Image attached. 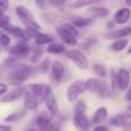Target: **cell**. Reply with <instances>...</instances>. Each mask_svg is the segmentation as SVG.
<instances>
[{
  "label": "cell",
  "mask_w": 131,
  "mask_h": 131,
  "mask_svg": "<svg viewBox=\"0 0 131 131\" xmlns=\"http://www.w3.org/2000/svg\"><path fill=\"white\" fill-rule=\"evenodd\" d=\"M59 28H62L63 31H66V32H68V34L73 35L75 37H77V36L80 35V32H79V28H77V27H75L73 25H71L70 22L62 23V25L59 26Z\"/></svg>",
  "instance_id": "25"
},
{
  "label": "cell",
  "mask_w": 131,
  "mask_h": 131,
  "mask_svg": "<svg viewBox=\"0 0 131 131\" xmlns=\"http://www.w3.org/2000/svg\"><path fill=\"white\" fill-rule=\"evenodd\" d=\"M49 4H50V5H53V7H63V5L66 4V2H64V0H59V2L51 0V2H49Z\"/></svg>",
  "instance_id": "34"
},
{
  "label": "cell",
  "mask_w": 131,
  "mask_h": 131,
  "mask_svg": "<svg viewBox=\"0 0 131 131\" xmlns=\"http://www.w3.org/2000/svg\"><path fill=\"white\" fill-rule=\"evenodd\" d=\"M0 42H2L3 46H9L10 45V36L7 35L5 32H2V36H0Z\"/></svg>",
  "instance_id": "31"
},
{
  "label": "cell",
  "mask_w": 131,
  "mask_h": 131,
  "mask_svg": "<svg viewBox=\"0 0 131 131\" xmlns=\"http://www.w3.org/2000/svg\"><path fill=\"white\" fill-rule=\"evenodd\" d=\"M126 4H127L128 7H131V0H127V2H126Z\"/></svg>",
  "instance_id": "38"
},
{
  "label": "cell",
  "mask_w": 131,
  "mask_h": 131,
  "mask_svg": "<svg viewBox=\"0 0 131 131\" xmlns=\"http://www.w3.org/2000/svg\"><path fill=\"white\" fill-rule=\"evenodd\" d=\"M85 88H86V91L93 93V94L98 95L99 98H108L113 93V90L104 81H102L99 79H93V77L85 80Z\"/></svg>",
  "instance_id": "2"
},
{
  "label": "cell",
  "mask_w": 131,
  "mask_h": 131,
  "mask_svg": "<svg viewBox=\"0 0 131 131\" xmlns=\"http://www.w3.org/2000/svg\"><path fill=\"white\" fill-rule=\"evenodd\" d=\"M46 51H48L49 54H55V55H58V54H66V53H67L68 50L66 49V45H64V44L53 42V44L48 45V49H46Z\"/></svg>",
  "instance_id": "23"
},
{
  "label": "cell",
  "mask_w": 131,
  "mask_h": 131,
  "mask_svg": "<svg viewBox=\"0 0 131 131\" xmlns=\"http://www.w3.org/2000/svg\"><path fill=\"white\" fill-rule=\"evenodd\" d=\"M68 59H71L79 68L81 70H86L89 67V60L88 57L81 51V50H68L67 53L64 54Z\"/></svg>",
  "instance_id": "6"
},
{
  "label": "cell",
  "mask_w": 131,
  "mask_h": 131,
  "mask_svg": "<svg viewBox=\"0 0 131 131\" xmlns=\"http://www.w3.org/2000/svg\"><path fill=\"white\" fill-rule=\"evenodd\" d=\"M93 131H109V127H108V126L102 125V126H96V127H94V130H93Z\"/></svg>",
  "instance_id": "35"
},
{
  "label": "cell",
  "mask_w": 131,
  "mask_h": 131,
  "mask_svg": "<svg viewBox=\"0 0 131 131\" xmlns=\"http://www.w3.org/2000/svg\"><path fill=\"white\" fill-rule=\"evenodd\" d=\"M26 131H37V130H36V128H27Z\"/></svg>",
  "instance_id": "39"
},
{
  "label": "cell",
  "mask_w": 131,
  "mask_h": 131,
  "mask_svg": "<svg viewBox=\"0 0 131 131\" xmlns=\"http://www.w3.org/2000/svg\"><path fill=\"white\" fill-rule=\"evenodd\" d=\"M23 107L28 112H36L39 108V98L31 91H26L23 96Z\"/></svg>",
  "instance_id": "11"
},
{
  "label": "cell",
  "mask_w": 131,
  "mask_h": 131,
  "mask_svg": "<svg viewBox=\"0 0 131 131\" xmlns=\"http://www.w3.org/2000/svg\"><path fill=\"white\" fill-rule=\"evenodd\" d=\"M32 68L27 64L19 63L18 66H16L14 68L10 70L9 75H8V81L12 85H17V86H22V84L28 80L32 75Z\"/></svg>",
  "instance_id": "1"
},
{
  "label": "cell",
  "mask_w": 131,
  "mask_h": 131,
  "mask_svg": "<svg viewBox=\"0 0 131 131\" xmlns=\"http://www.w3.org/2000/svg\"><path fill=\"white\" fill-rule=\"evenodd\" d=\"M130 72H131V70H130Z\"/></svg>",
  "instance_id": "43"
},
{
  "label": "cell",
  "mask_w": 131,
  "mask_h": 131,
  "mask_svg": "<svg viewBox=\"0 0 131 131\" xmlns=\"http://www.w3.org/2000/svg\"><path fill=\"white\" fill-rule=\"evenodd\" d=\"M26 91L27 90L25 89V86H17L16 89H13L12 91H9L7 95L0 98V102H2V103H10V102L19 100L22 96H25Z\"/></svg>",
  "instance_id": "9"
},
{
  "label": "cell",
  "mask_w": 131,
  "mask_h": 131,
  "mask_svg": "<svg viewBox=\"0 0 131 131\" xmlns=\"http://www.w3.org/2000/svg\"><path fill=\"white\" fill-rule=\"evenodd\" d=\"M88 109V105L84 100H79L75 105V113L73 114H85Z\"/></svg>",
  "instance_id": "29"
},
{
  "label": "cell",
  "mask_w": 131,
  "mask_h": 131,
  "mask_svg": "<svg viewBox=\"0 0 131 131\" xmlns=\"http://www.w3.org/2000/svg\"><path fill=\"white\" fill-rule=\"evenodd\" d=\"M28 89L32 94H35L40 102H46L49 99V96L53 94L51 91V88L50 85L48 84H30L28 85Z\"/></svg>",
  "instance_id": "5"
},
{
  "label": "cell",
  "mask_w": 131,
  "mask_h": 131,
  "mask_svg": "<svg viewBox=\"0 0 131 131\" xmlns=\"http://www.w3.org/2000/svg\"><path fill=\"white\" fill-rule=\"evenodd\" d=\"M16 13H17V16L21 18V21L26 25L27 28H32V30H36V31L40 32V30H41L40 25L37 23V21L35 19V17L32 16V13H31L26 7H23V5H17V7H16Z\"/></svg>",
  "instance_id": "3"
},
{
  "label": "cell",
  "mask_w": 131,
  "mask_h": 131,
  "mask_svg": "<svg viewBox=\"0 0 131 131\" xmlns=\"http://www.w3.org/2000/svg\"><path fill=\"white\" fill-rule=\"evenodd\" d=\"M12 55H14L16 58H21V57H26L30 55L32 51V48L27 44V42H18L14 46H10L8 50Z\"/></svg>",
  "instance_id": "8"
},
{
  "label": "cell",
  "mask_w": 131,
  "mask_h": 131,
  "mask_svg": "<svg viewBox=\"0 0 131 131\" xmlns=\"http://www.w3.org/2000/svg\"><path fill=\"white\" fill-rule=\"evenodd\" d=\"M86 90L85 88V81L84 80H75L72 84H70V86L67 88L66 95H67V100L68 102H75L79 99V96Z\"/></svg>",
  "instance_id": "4"
},
{
  "label": "cell",
  "mask_w": 131,
  "mask_h": 131,
  "mask_svg": "<svg viewBox=\"0 0 131 131\" xmlns=\"http://www.w3.org/2000/svg\"><path fill=\"white\" fill-rule=\"evenodd\" d=\"M26 116V109L21 111V112H14V113H10L9 116H7L4 118V122H16L21 118H23Z\"/></svg>",
  "instance_id": "27"
},
{
  "label": "cell",
  "mask_w": 131,
  "mask_h": 131,
  "mask_svg": "<svg viewBox=\"0 0 131 131\" xmlns=\"http://www.w3.org/2000/svg\"><path fill=\"white\" fill-rule=\"evenodd\" d=\"M35 42H36V45L37 46H40V45H46V44H53V41H54V37L51 36V35H49V34H45V32H39L36 36H35Z\"/></svg>",
  "instance_id": "22"
},
{
  "label": "cell",
  "mask_w": 131,
  "mask_h": 131,
  "mask_svg": "<svg viewBox=\"0 0 131 131\" xmlns=\"http://www.w3.org/2000/svg\"><path fill=\"white\" fill-rule=\"evenodd\" d=\"M34 122L40 131H54V122H51V119L45 114L37 116Z\"/></svg>",
  "instance_id": "12"
},
{
  "label": "cell",
  "mask_w": 131,
  "mask_h": 131,
  "mask_svg": "<svg viewBox=\"0 0 131 131\" xmlns=\"http://www.w3.org/2000/svg\"><path fill=\"white\" fill-rule=\"evenodd\" d=\"M131 36V26L128 27H123V28H119V30H112L109 32H107L104 35V39H108V40H122V39H126Z\"/></svg>",
  "instance_id": "10"
},
{
  "label": "cell",
  "mask_w": 131,
  "mask_h": 131,
  "mask_svg": "<svg viewBox=\"0 0 131 131\" xmlns=\"http://www.w3.org/2000/svg\"><path fill=\"white\" fill-rule=\"evenodd\" d=\"M109 13H111V10H109L107 7H91V8L88 10V16H89V18H91V19L108 17Z\"/></svg>",
  "instance_id": "18"
},
{
  "label": "cell",
  "mask_w": 131,
  "mask_h": 131,
  "mask_svg": "<svg viewBox=\"0 0 131 131\" xmlns=\"http://www.w3.org/2000/svg\"><path fill=\"white\" fill-rule=\"evenodd\" d=\"M73 126L81 131H85L91 126V122L86 117V114H73Z\"/></svg>",
  "instance_id": "19"
},
{
  "label": "cell",
  "mask_w": 131,
  "mask_h": 131,
  "mask_svg": "<svg viewBox=\"0 0 131 131\" xmlns=\"http://www.w3.org/2000/svg\"><path fill=\"white\" fill-rule=\"evenodd\" d=\"M9 88H8V85L5 84V82H2V84H0V95H2V96H4V95H7L9 91Z\"/></svg>",
  "instance_id": "32"
},
{
  "label": "cell",
  "mask_w": 131,
  "mask_h": 131,
  "mask_svg": "<svg viewBox=\"0 0 131 131\" xmlns=\"http://www.w3.org/2000/svg\"><path fill=\"white\" fill-rule=\"evenodd\" d=\"M131 118V113H118L116 116H113L112 118H109V125L113 127H123L126 126L127 121Z\"/></svg>",
  "instance_id": "15"
},
{
  "label": "cell",
  "mask_w": 131,
  "mask_h": 131,
  "mask_svg": "<svg viewBox=\"0 0 131 131\" xmlns=\"http://www.w3.org/2000/svg\"><path fill=\"white\" fill-rule=\"evenodd\" d=\"M57 31H58V35H59V37H60V40L66 44V45H71V46H75V45H77V37H75L73 35H71V34H68V32H66V31H63L62 28H57Z\"/></svg>",
  "instance_id": "21"
},
{
  "label": "cell",
  "mask_w": 131,
  "mask_h": 131,
  "mask_svg": "<svg viewBox=\"0 0 131 131\" xmlns=\"http://www.w3.org/2000/svg\"><path fill=\"white\" fill-rule=\"evenodd\" d=\"M127 44H128V41H127L126 39L117 40V41H114V42L111 45V49H112L113 51H121V50H123V49L127 46Z\"/></svg>",
  "instance_id": "28"
},
{
  "label": "cell",
  "mask_w": 131,
  "mask_h": 131,
  "mask_svg": "<svg viewBox=\"0 0 131 131\" xmlns=\"http://www.w3.org/2000/svg\"><path fill=\"white\" fill-rule=\"evenodd\" d=\"M45 105H46V109L51 118L59 117V105H58V102H57V98L54 94H51L49 96V99L45 102Z\"/></svg>",
  "instance_id": "16"
},
{
  "label": "cell",
  "mask_w": 131,
  "mask_h": 131,
  "mask_svg": "<svg viewBox=\"0 0 131 131\" xmlns=\"http://www.w3.org/2000/svg\"><path fill=\"white\" fill-rule=\"evenodd\" d=\"M50 71H51V79H53L57 84L60 82V81L63 80L64 75H66V67H64V64H63L60 60H58V59H55V60L51 62Z\"/></svg>",
  "instance_id": "7"
},
{
  "label": "cell",
  "mask_w": 131,
  "mask_h": 131,
  "mask_svg": "<svg viewBox=\"0 0 131 131\" xmlns=\"http://www.w3.org/2000/svg\"><path fill=\"white\" fill-rule=\"evenodd\" d=\"M98 3V0H76L71 3L72 8H84V7H90Z\"/></svg>",
  "instance_id": "26"
},
{
  "label": "cell",
  "mask_w": 131,
  "mask_h": 131,
  "mask_svg": "<svg viewBox=\"0 0 131 131\" xmlns=\"http://www.w3.org/2000/svg\"><path fill=\"white\" fill-rule=\"evenodd\" d=\"M107 26H108L109 28H111V27H114V22H109V23H108Z\"/></svg>",
  "instance_id": "37"
},
{
  "label": "cell",
  "mask_w": 131,
  "mask_h": 131,
  "mask_svg": "<svg viewBox=\"0 0 131 131\" xmlns=\"http://www.w3.org/2000/svg\"><path fill=\"white\" fill-rule=\"evenodd\" d=\"M93 71L95 72V75H96L98 77L104 79V77L107 76V67H105V64H103V63H94Z\"/></svg>",
  "instance_id": "24"
},
{
  "label": "cell",
  "mask_w": 131,
  "mask_h": 131,
  "mask_svg": "<svg viewBox=\"0 0 131 131\" xmlns=\"http://www.w3.org/2000/svg\"><path fill=\"white\" fill-rule=\"evenodd\" d=\"M93 22H94V19H91V18H89V17H88V18L80 17V16H72V17H70V23L73 25V26L77 27V28H85V27L90 26Z\"/></svg>",
  "instance_id": "20"
},
{
  "label": "cell",
  "mask_w": 131,
  "mask_h": 131,
  "mask_svg": "<svg viewBox=\"0 0 131 131\" xmlns=\"http://www.w3.org/2000/svg\"><path fill=\"white\" fill-rule=\"evenodd\" d=\"M0 7H2L3 16H5V12L8 10V7H9V2H7V0H2V2H0Z\"/></svg>",
  "instance_id": "33"
},
{
  "label": "cell",
  "mask_w": 131,
  "mask_h": 131,
  "mask_svg": "<svg viewBox=\"0 0 131 131\" xmlns=\"http://www.w3.org/2000/svg\"><path fill=\"white\" fill-rule=\"evenodd\" d=\"M131 18V9L130 8H121L117 10V13L114 14V23L117 25H125L130 21Z\"/></svg>",
  "instance_id": "17"
},
{
  "label": "cell",
  "mask_w": 131,
  "mask_h": 131,
  "mask_svg": "<svg viewBox=\"0 0 131 131\" xmlns=\"http://www.w3.org/2000/svg\"><path fill=\"white\" fill-rule=\"evenodd\" d=\"M111 89L114 91L116 89H118L117 86V71L111 70Z\"/></svg>",
  "instance_id": "30"
},
{
  "label": "cell",
  "mask_w": 131,
  "mask_h": 131,
  "mask_svg": "<svg viewBox=\"0 0 131 131\" xmlns=\"http://www.w3.org/2000/svg\"><path fill=\"white\" fill-rule=\"evenodd\" d=\"M0 131H13V127L12 126H8V125H2Z\"/></svg>",
  "instance_id": "36"
},
{
  "label": "cell",
  "mask_w": 131,
  "mask_h": 131,
  "mask_svg": "<svg viewBox=\"0 0 131 131\" xmlns=\"http://www.w3.org/2000/svg\"><path fill=\"white\" fill-rule=\"evenodd\" d=\"M108 118V108L105 107H99L95 112H94V116L91 118V126H102L104 123V121Z\"/></svg>",
  "instance_id": "14"
},
{
  "label": "cell",
  "mask_w": 131,
  "mask_h": 131,
  "mask_svg": "<svg viewBox=\"0 0 131 131\" xmlns=\"http://www.w3.org/2000/svg\"><path fill=\"white\" fill-rule=\"evenodd\" d=\"M117 86L122 91L130 86V71L125 68H119L117 71Z\"/></svg>",
  "instance_id": "13"
},
{
  "label": "cell",
  "mask_w": 131,
  "mask_h": 131,
  "mask_svg": "<svg viewBox=\"0 0 131 131\" xmlns=\"http://www.w3.org/2000/svg\"><path fill=\"white\" fill-rule=\"evenodd\" d=\"M128 54H131V46H130V49H128V51H127Z\"/></svg>",
  "instance_id": "41"
},
{
  "label": "cell",
  "mask_w": 131,
  "mask_h": 131,
  "mask_svg": "<svg viewBox=\"0 0 131 131\" xmlns=\"http://www.w3.org/2000/svg\"><path fill=\"white\" fill-rule=\"evenodd\" d=\"M127 109H128V111H131V102H130V104L127 105Z\"/></svg>",
  "instance_id": "40"
},
{
  "label": "cell",
  "mask_w": 131,
  "mask_h": 131,
  "mask_svg": "<svg viewBox=\"0 0 131 131\" xmlns=\"http://www.w3.org/2000/svg\"><path fill=\"white\" fill-rule=\"evenodd\" d=\"M85 131H89V130H85Z\"/></svg>",
  "instance_id": "42"
}]
</instances>
